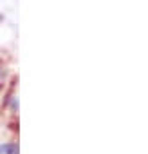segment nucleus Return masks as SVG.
Returning <instances> with one entry per match:
<instances>
[{"label":"nucleus","instance_id":"obj_1","mask_svg":"<svg viewBox=\"0 0 148 154\" xmlns=\"http://www.w3.org/2000/svg\"><path fill=\"white\" fill-rule=\"evenodd\" d=\"M0 152H6V154H16V147H15V145H4V147H0Z\"/></svg>","mask_w":148,"mask_h":154},{"label":"nucleus","instance_id":"obj_2","mask_svg":"<svg viewBox=\"0 0 148 154\" xmlns=\"http://www.w3.org/2000/svg\"><path fill=\"white\" fill-rule=\"evenodd\" d=\"M4 80H6V67L0 63V85L4 84Z\"/></svg>","mask_w":148,"mask_h":154}]
</instances>
